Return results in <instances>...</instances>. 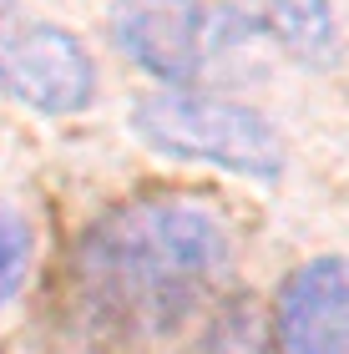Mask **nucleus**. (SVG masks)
<instances>
[{
  "label": "nucleus",
  "mask_w": 349,
  "mask_h": 354,
  "mask_svg": "<svg viewBox=\"0 0 349 354\" xmlns=\"http://www.w3.org/2000/svg\"><path fill=\"white\" fill-rule=\"evenodd\" d=\"M233 243L198 198H137L106 213L76 253V309L106 339H162L228 283Z\"/></svg>",
  "instance_id": "obj_1"
},
{
  "label": "nucleus",
  "mask_w": 349,
  "mask_h": 354,
  "mask_svg": "<svg viewBox=\"0 0 349 354\" xmlns=\"http://www.w3.org/2000/svg\"><path fill=\"white\" fill-rule=\"evenodd\" d=\"M132 127L147 147L187 162H213L258 183H274L283 172V142L274 122L248 102L208 91H152L132 106Z\"/></svg>",
  "instance_id": "obj_2"
},
{
  "label": "nucleus",
  "mask_w": 349,
  "mask_h": 354,
  "mask_svg": "<svg viewBox=\"0 0 349 354\" xmlns=\"http://www.w3.org/2000/svg\"><path fill=\"white\" fill-rule=\"evenodd\" d=\"M248 36L253 21L208 0H117L112 6V41L167 86L193 82L213 56L233 51Z\"/></svg>",
  "instance_id": "obj_3"
},
{
  "label": "nucleus",
  "mask_w": 349,
  "mask_h": 354,
  "mask_svg": "<svg viewBox=\"0 0 349 354\" xmlns=\"http://www.w3.org/2000/svg\"><path fill=\"white\" fill-rule=\"evenodd\" d=\"M0 91L41 117H71L97 91V66L71 30L0 6Z\"/></svg>",
  "instance_id": "obj_4"
},
{
  "label": "nucleus",
  "mask_w": 349,
  "mask_h": 354,
  "mask_svg": "<svg viewBox=\"0 0 349 354\" xmlns=\"http://www.w3.org/2000/svg\"><path fill=\"white\" fill-rule=\"evenodd\" d=\"M274 339L283 354H349V259H314L283 283Z\"/></svg>",
  "instance_id": "obj_5"
},
{
  "label": "nucleus",
  "mask_w": 349,
  "mask_h": 354,
  "mask_svg": "<svg viewBox=\"0 0 349 354\" xmlns=\"http://www.w3.org/2000/svg\"><path fill=\"white\" fill-rule=\"evenodd\" d=\"M268 30L304 61L334 56V10L329 0H263Z\"/></svg>",
  "instance_id": "obj_6"
},
{
  "label": "nucleus",
  "mask_w": 349,
  "mask_h": 354,
  "mask_svg": "<svg viewBox=\"0 0 349 354\" xmlns=\"http://www.w3.org/2000/svg\"><path fill=\"white\" fill-rule=\"evenodd\" d=\"M26 273H30V228L10 203H0V304L21 294Z\"/></svg>",
  "instance_id": "obj_7"
},
{
  "label": "nucleus",
  "mask_w": 349,
  "mask_h": 354,
  "mask_svg": "<svg viewBox=\"0 0 349 354\" xmlns=\"http://www.w3.org/2000/svg\"><path fill=\"white\" fill-rule=\"evenodd\" d=\"M202 354H263V324L248 304H233L213 319L208 329V349Z\"/></svg>",
  "instance_id": "obj_8"
}]
</instances>
